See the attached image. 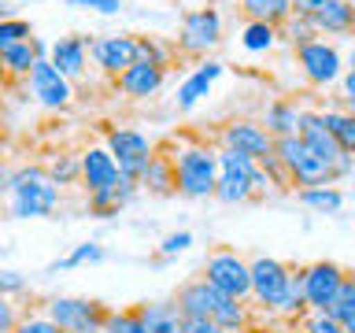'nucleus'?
<instances>
[{
    "mask_svg": "<svg viewBox=\"0 0 355 333\" xmlns=\"http://www.w3.org/2000/svg\"><path fill=\"white\" fill-rule=\"evenodd\" d=\"M15 311H11V304L4 300V304H0V333H15Z\"/></svg>",
    "mask_w": 355,
    "mask_h": 333,
    "instance_id": "obj_45",
    "label": "nucleus"
},
{
    "mask_svg": "<svg viewBox=\"0 0 355 333\" xmlns=\"http://www.w3.org/2000/svg\"><path fill=\"white\" fill-rule=\"evenodd\" d=\"M33 37V26L26 19H4L0 22V49H11V44H22Z\"/></svg>",
    "mask_w": 355,
    "mask_h": 333,
    "instance_id": "obj_36",
    "label": "nucleus"
},
{
    "mask_svg": "<svg viewBox=\"0 0 355 333\" xmlns=\"http://www.w3.org/2000/svg\"><path fill=\"white\" fill-rule=\"evenodd\" d=\"M218 166H222V174L248 178V182H255V174L263 171V166L255 163L252 155H241V152H233V148H218Z\"/></svg>",
    "mask_w": 355,
    "mask_h": 333,
    "instance_id": "obj_31",
    "label": "nucleus"
},
{
    "mask_svg": "<svg viewBox=\"0 0 355 333\" xmlns=\"http://www.w3.org/2000/svg\"><path fill=\"white\" fill-rule=\"evenodd\" d=\"M104 333H152V330H148V322H144L141 307H130V311H111Z\"/></svg>",
    "mask_w": 355,
    "mask_h": 333,
    "instance_id": "obj_33",
    "label": "nucleus"
},
{
    "mask_svg": "<svg viewBox=\"0 0 355 333\" xmlns=\"http://www.w3.org/2000/svg\"><path fill=\"white\" fill-rule=\"evenodd\" d=\"M329 315L337 318L348 333H355V278L352 274H348V282H344V289H340L337 304L329 307Z\"/></svg>",
    "mask_w": 355,
    "mask_h": 333,
    "instance_id": "obj_34",
    "label": "nucleus"
},
{
    "mask_svg": "<svg viewBox=\"0 0 355 333\" xmlns=\"http://www.w3.org/2000/svg\"><path fill=\"white\" fill-rule=\"evenodd\" d=\"M304 333H348V330H344L329 311H311L304 318Z\"/></svg>",
    "mask_w": 355,
    "mask_h": 333,
    "instance_id": "obj_38",
    "label": "nucleus"
},
{
    "mask_svg": "<svg viewBox=\"0 0 355 333\" xmlns=\"http://www.w3.org/2000/svg\"><path fill=\"white\" fill-rule=\"evenodd\" d=\"M300 122H304V111L296 108V100L288 96H277L266 104L263 111V126L274 133V137H296L300 133Z\"/></svg>",
    "mask_w": 355,
    "mask_h": 333,
    "instance_id": "obj_20",
    "label": "nucleus"
},
{
    "mask_svg": "<svg viewBox=\"0 0 355 333\" xmlns=\"http://www.w3.org/2000/svg\"><path fill=\"white\" fill-rule=\"evenodd\" d=\"M15 333H63V330L49 315H26V318H19Z\"/></svg>",
    "mask_w": 355,
    "mask_h": 333,
    "instance_id": "obj_40",
    "label": "nucleus"
},
{
    "mask_svg": "<svg viewBox=\"0 0 355 333\" xmlns=\"http://www.w3.org/2000/svg\"><path fill=\"white\" fill-rule=\"evenodd\" d=\"M107 148L119 160L122 178H133V182H141L144 171H148V163H152V155H155L144 133H137V130H115V126L107 130Z\"/></svg>",
    "mask_w": 355,
    "mask_h": 333,
    "instance_id": "obj_10",
    "label": "nucleus"
},
{
    "mask_svg": "<svg viewBox=\"0 0 355 333\" xmlns=\"http://www.w3.org/2000/svg\"><path fill=\"white\" fill-rule=\"evenodd\" d=\"M49 60L60 67V71L71 78H82L85 74V63H89V41L85 37H78V33H71V37H60L52 44V56Z\"/></svg>",
    "mask_w": 355,
    "mask_h": 333,
    "instance_id": "obj_19",
    "label": "nucleus"
},
{
    "mask_svg": "<svg viewBox=\"0 0 355 333\" xmlns=\"http://www.w3.org/2000/svg\"><path fill=\"white\" fill-rule=\"evenodd\" d=\"M52 49L37 37L22 41V44H11V49H0V63H4V74L8 78H30L33 67H37L41 60H49Z\"/></svg>",
    "mask_w": 355,
    "mask_h": 333,
    "instance_id": "obj_18",
    "label": "nucleus"
},
{
    "mask_svg": "<svg viewBox=\"0 0 355 333\" xmlns=\"http://www.w3.org/2000/svg\"><path fill=\"white\" fill-rule=\"evenodd\" d=\"M218 74H222V63H215V60L200 63L196 71L189 74L182 85H178V108H182V111H189V108H193L200 96H207V93H211V85L218 82Z\"/></svg>",
    "mask_w": 355,
    "mask_h": 333,
    "instance_id": "obj_21",
    "label": "nucleus"
},
{
    "mask_svg": "<svg viewBox=\"0 0 355 333\" xmlns=\"http://www.w3.org/2000/svg\"><path fill=\"white\" fill-rule=\"evenodd\" d=\"M318 33H352L355 30V4L352 0H326L315 15H311Z\"/></svg>",
    "mask_w": 355,
    "mask_h": 333,
    "instance_id": "obj_22",
    "label": "nucleus"
},
{
    "mask_svg": "<svg viewBox=\"0 0 355 333\" xmlns=\"http://www.w3.org/2000/svg\"><path fill=\"white\" fill-rule=\"evenodd\" d=\"M293 274H296L293 266L274 259V255L252 259V296H255V304H263L266 311H277L285 293H288V285H293Z\"/></svg>",
    "mask_w": 355,
    "mask_h": 333,
    "instance_id": "obj_8",
    "label": "nucleus"
},
{
    "mask_svg": "<svg viewBox=\"0 0 355 333\" xmlns=\"http://www.w3.org/2000/svg\"><path fill=\"white\" fill-rule=\"evenodd\" d=\"M222 148H233L241 155H252L255 163L270 160V155L277 152V137L270 130L263 126V122H252V119H233L222 126Z\"/></svg>",
    "mask_w": 355,
    "mask_h": 333,
    "instance_id": "obj_9",
    "label": "nucleus"
},
{
    "mask_svg": "<svg viewBox=\"0 0 355 333\" xmlns=\"http://www.w3.org/2000/svg\"><path fill=\"white\" fill-rule=\"evenodd\" d=\"M215 322L226 333H241L244 326H248V311H244V300L237 296H222V304L215 311Z\"/></svg>",
    "mask_w": 355,
    "mask_h": 333,
    "instance_id": "obj_30",
    "label": "nucleus"
},
{
    "mask_svg": "<svg viewBox=\"0 0 355 333\" xmlns=\"http://www.w3.org/2000/svg\"><path fill=\"white\" fill-rule=\"evenodd\" d=\"M326 4V0H293V15H304V19H311L315 11Z\"/></svg>",
    "mask_w": 355,
    "mask_h": 333,
    "instance_id": "obj_44",
    "label": "nucleus"
},
{
    "mask_svg": "<svg viewBox=\"0 0 355 333\" xmlns=\"http://www.w3.org/2000/svg\"><path fill=\"white\" fill-rule=\"evenodd\" d=\"M96 67L111 78H119L122 71H130L137 63V33H111V37H96L89 41Z\"/></svg>",
    "mask_w": 355,
    "mask_h": 333,
    "instance_id": "obj_13",
    "label": "nucleus"
},
{
    "mask_svg": "<svg viewBox=\"0 0 355 333\" xmlns=\"http://www.w3.org/2000/svg\"><path fill=\"white\" fill-rule=\"evenodd\" d=\"M49 174L55 185H74L82 182V160H74V155H60V160L49 163Z\"/></svg>",
    "mask_w": 355,
    "mask_h": 333,
    "instance_id": "obj_35",
    "label": "nucleus"
},
{
    "mask_svg": "<svg viewBox=\"0 0 355 333\" xmlns=\"http://www.w3.org/2000/svg\"><path fill=\"white\" fill-rule=\"evenodd\" d=\"M178 56V44H166L159 37H141L137 33V60L141 63H155V67H166Z\"/></svg>",
    "mask_w": 355,
    "mask_h": 333,
    "instance_id": "obj_32",
    "label": "nucleus"
},
{
    "mask_svg": "<svg viewBox=\"0 0 355 333\" xmlns=\"http://www.w3.org/2000/svg\"><path fill=\"white\" fill-rule=\"evenodd\" d=\"M185 333H226L215 318H185Z\"/></svg>",
    "mask_w": 355,
    "mask_h": 333,
    "instance_id": "obj_43",
    "label": "nucleus"
},
{
    "mask_svg": "<svg viewBox=\"0 0 355 333\" xmlns=\"http://www.w3.org/2000/svg\"><path fill=\"white\" fill-rule=\"evenodd\" d=\"M222 289L207 278H193L178 289V307L185 311V318H215V311L222 304Z\"/></svg>",
    "mask_w": 355,
    "mask_h": 333,
    "instance_id": "obj_16",
    "label": "nucleus"
},
{
    "mask_svg": "<svg viewBox=\"0 0 355 333\" xmlns=\"http://www.w3.org/2000/svg\"><path fill=\"white\" fill-rule=\"evenodd\" d=\"M340 85H344V104H355V71H348V74H344L340 78Z\"/></svg>",
    "mask_w": 355,
    "mask_h": 333,
    "instance_id": "obj_47",
    "label": "nucleus"
},
{
    "mask_svg": "<svg viewBox=\"0 0 355 333\" xmlns=\"http://www.w3.org/2000/svg\"><path fill=\"white\" fill-rule=\"evenodd\" d=\"M296 63L311 85H333L340 78V52L326 41H307L296 49Z\"/></svg>",
    "mask_w": 355,
    "mask_h": 333,
    "instance_id": "obj_14",
    "label": "nucleus"
},
{
    "mask_svg": "<svg viewBox=\"0 0 355 333\" xmlns=\"http://www.w3.org/2000/svg\"><path fill=\"white\" fill-rule=\"evenodd\" d=\"M282 33H285V37L288 41H293L296 44V49H300V44H307V41H315V22H311V19H304V15H293V19H288L285 22V26H282Z\"/></svg>",
    "mask_w": 355,
    "mask_h": 333,
    "instance_id": "obj_37",
    "label": "nucleus"
},
{
    "mask_svg": "<svg viewBox=\"0 0 355 333\" xmlns=\"http://www.w3.org/2000/svg\"><path fill=\"white\" fill-rule=\"evenodd\" d=\"M204 278L215 282L226 296H237V300L252 296V263L241 259L237 248H226V244L211 248L204 259Z\"/></svg>",
    "mask_w": 355,
    "mask_h": 333,
    "instance_id": "obj_5",
    "label": "nucleus"
},
{
    "mask_svg": "<svg viewBox=\"0 0 355 333\" xmlns=\"http://www.w3.org/2000/svg\"><path fill=\"white\" fill-rule=\"evenodd\" d=\"M277 37H282V30L270 26V22H248L244 33H241V44L248 52H270L277 44Z\"/></svg>",
    "mask_w": 355,
    "mask_h": 333,
    "instance_id": "obj_26",
    "label": "nucleus"
},
{
    "mask_svg": "<svg viewBox=\"0 0 355 333\" xmlns=\"http://www.w3.org/2000/svg\"><path fill=\"white\" fill-rule=\"evenodd\" d=\"M215 196L222 200V204H248V200H255V182H248V178L222 174V178H218Z\"/></svg>",
    "mask_w": 355,
    "mask_h": 333,
    "instance_id": "obj_27",
    "label": "nucleus"
},
{
    "mask_svg": "<svg viewBox=\"0 0 355 333\" xmlns=\"http://www.w3.org/2000/svg\"><path fill=\"white\" fill-rule=\"evenodd\" d=\"M163 78H166V67H155V63H141L137 60L130 71H122L115 78V89H119V93H126V96H133V100H144V96L159 93Z\"/></svg>",
    "mask_w": 355,
    "mask_h": 333,
    "instance_id": "obj_17",
    "label": "nucleus"
},
{
    "mask_svg": "<svg viewBox=\"0 0 355 333\" xmlns=\"http://www.w3.org/2000/svg\"><path fill=\"white\" fill-rule=\"evenodd\" d=\"M152 333H185V311L174 304H137Z\"/></svg>",
    "mask_w": 355,
    "mask_h": 333,
    "instance_id": "obj_24",
    "label": "nucleus"
},
{
    "mask_svg": "<svg viewBox=\"0 0 355 333\" xmlns=\"http://www.w3.org/2000/svg\"><path fill=\"white\" fill-rule=\"evenodd\" d=\"M60 207V185L49 166H19L8 178V211L15 219H49Z\"/></svg>",
    "mask_w": 355,
    "mask_h": 333,
    "instance_id": "obj_1",
    "label": "nucleus"
},
{
    "mask_svg": "<svg viewBox=\"0 0 355 333\" xmlns=\"http://www.w3.org/2000/svg\"><path fill=\"white\" fill-rule=\"evenodd\" d=\"M222 41V15L218 8H193L182 15L178 30V56H207Z\"/></svg>",
    "mask_w": 355,
    "mask_h": 333,
    "instance_id": "obj_6",
    "label": "nucleus"
},
{
    "mask_svg": "<svg viewBox=\"0 0 355 333\" xmlns=\"http://www.w3.org/2000/svg\"><path fill=\"white\" fill-rule=\"evenodd\" d=\"M189 244H193V233L189 230H182V233H171V237H166L163 244H159V255L163 259H171V255H182Z\"/></svg>",
    "mask_w": 355,
    "mask_h": 333,
    "instance_id": "obj_41",
    "label": "nucleus"
},
{
    "mask_svg": "<svg viewBox=\"0 0 355 333\" xmlns=\"http://www.w3.org/2000/svg\"><path fill=\"white\" fill-rule=\"evenodd\" d=\"M352 278H355V274H352Z\"/></svg>",
    "mask_w": 355,
    "mask_h": 333,
    "instance_id": "obj_49",
    "label": "nucleus"
},
{
    "mask_svg": "<svg viewBox=\"0 0 355 333\" xmlns=\"http://www.w3.org/2000/svg\"><path fill=\"white\" fill-rule=\"evenodd\" d=\"M174 160V174H178V193L189 200H204L215 196L222 166H218V152L204 148V144H189V148H178Z\"/></svg>",
    "mask_w": 355,
    "mask_h": 333,
    "instance_id": "obj_2",
    "label": "nucleus"
},
{
    "mask_svg": "<svg viewBox=\"0 0 355 333\" xmlns=\"http://www.w3.org/2000/svg\"><path fill=\"white\" fill-rule=\"evenodd\" d=\"M322 119L333 130V137L340 141V148L348 155H355V115L352 111H322Z\"/></svg>",
    "mask_w": 355,
    "mask_h": 333,
    "instance_id": "obj_28",
    "label": "nucleus"
},
{
    "mask_svg": "<svg viewBox=\"0 0 355 333\" xmlns=\"http://www.w3.org/2000/svg\"><path fill=\"white\" fill-rule=\"evenodd\" d=\"M44 315H49L63 333H104L107 315L111 311L96 300H82V296H52L44 304Z\"/></svg>",
    "mask_w": 355,
    "mask_h": 333,
    "instance_id": "obj_4",
    "label": "nucleus"
},
{
    "mask_svg": "<svg viewBox=\"0 0 355 333\" xmlns=\"http://www.w3.org/2000/svg\"><path fill=\"white\" fill-rule=\"evenodd\" d=\"M241 11L248 15V22H270L282 30L293 19V0H241Z\"/></svg>",
    "mask_w": 355,
    "mask_h": 333,
    "instance_id": "obj_25",
    "label": "nucleus"
},
{
    "mask_svg": "<svg viewBox=\"0 0 355 333\" xmlns=\"http://www.w3.org/2000/svg\"><path fill=\"white\" fill-rule=\"evenodd\" d=\"M78 160H82V185L89 196H96V193H119L122 196V166L111 155V148H85Z\"/></svg>",
    "mask_w": 355,
    "mask_h": 333,
    "instance_id": "obj_11",
    "label": "nucleus"
},
{
    "mask_svg": "<svg viewBox=\"0 0 355 333\" xmlns=\"http://www.w3.org/2000/svg\"><path fill=\"white\" fill-rule=\"evenodd\" d=\"M0 289H4V296L19 293V289H22V278H19L15 271H4V274H0Z\"/></svg>",
    "mask_w": 355,
    "mask_h": 333,
    "instance_id": "obj_46",
    "label": "nucleus"
},
{
    "mask_svg": "<svg viewBox=\"0 0 355 333\" xmlns=\"http://www.w3.org/2000/svg\"><path fill=\"white\" fill-rule=\"evenodd\" d=\"M141 189H148L152 196L178 193V174H174V160H171V155H152L148 171H144V178H141Z\"/></svg>",
    "mask_w": 355,
    "mask_h": 333,
    "instance_id": "obj_23",
    "label": "nucleus"
},
{
    "mask_svg": "<svg viewBox=\"0 0 355 333\" xmlns=\"http://www.w3.org/2000/svg\"><path fill=\"white\" fill-rule=\"evenodd\" d=\"M348 63H352V67H348V71H355V49H352V56H348Z\"/></svg>",
    "mask_w": 355,
    "mask_h": 333,
    "instance_id": "obj_48",
    "label": "nucleus"
},
{
    "mask_svg": "<svg viewBox=\"0 0 355 333\" xmlns=\"http://www.w3.org/2000/svg\"><path fill=\"white\" fill-rule=\"evenodd\" d=\"M100 255H104V248H100V244H89V241H85V244H78V248L67 255V259H60L55 266H60V271H71V266H82V263H96Z\"/></svg>",
    "mask_w": 355,
    "mask_h": 333,
    "instance_id": "obj_39",
    "label": "nucleus"
},
{
    "mask_svg": "<svg viewBox=\"0 0 355 333\" xmlns=\"http://www.w3.org/2000/svg\"><path fill=\"white\" fill-rule=\"evenodd\" d=\"M277 160L285 163V171L293 174V185L300 189H318L337 182V166H329L322 155H315L304 144V137H277Z\"/></svg>",
    "mask_w": 355,
    "mask_h": 333,
    "instance_id": "obj_3",
    "label": "nucleus"
},
{
    "mask_svg": "<svg viewBox=\"0 0 355 333\" xmlns=\"http://www.w3.org/2000/svg\"><path fill=\"white\" fill-rule=\"evenodd\" d=\"M300 137H304V144L315 155H322L329 166H337L340 171V163L344 160H352L348 152L340 148V141L333 137V130L326 126V119H322V111H304V122H300Z\"/></svg>",
    "mask_w": 355,
    "mask_h": 333,
    "instance_id": "obj_15",
    "label": "nucleus"
},
{
    "mask_svg": "<svg viewBox=\"0 0 355 333\" xmlns=\"http://www.w3.org/2000/svg\"><path fill=\"white\" fill-rule=\"evenodd\" d=\"M300 200L311 207V211H326V215H333V211L344 207V193L333 185H318V189H300Z\"/></svg>",
    "mask_w": 355,
    "mask_h": 333,
    "instance_id": "obj_29",
    "label": "nucleus"
},
{
    "mask_svg": "<svg viewBox=\"0 0 355 333\" xmlns=\"http://www.w3.org/2000/svg\"><path fill=\"white\" fill-rule=\"evenodd\" d=\"M71 8H89V11H100V15H119L122 11V0H67Z\"/></svg>",
    "mask_w": 355,
    "mask_h": 333,
    "instance_id": "obj_42",
    "label": "nucleus"
},
{
    "mask_svg": "<svg viewBox=\"0 0 355 333\" xmlns=\"http://www.w3.org/2000/svg\"><path fill=\"white\" fill-rule=\"evenodd\" d=\"M26 85H30V96L37 100L41 108H49V111H63L74 100L71 78H67L52 60H41L37 67H33V74L26 78Z\"/></svg>",
    "mask_w": 355,
    "mask_h": 333,
    "instance_id": "obj_12",
    "label": "nucleus"
},
{
    "mask_svg": "<svg viewBox=\"0 0 355 333\" xmlns=\"http://www.w3.org/2000/svg\"><path fill=\"white\" fill-rule=\"evenodd\" d=\"M304 274V300H307V311H329L337 304L344 282H348V271L329 259H318V263H307L300 266Z\"/></svg>",
    "mask_w": 355,
    "mask_h": 333,
    "instance_id": "obj_7",
    "label": "nucleus"
}]
</instances>
